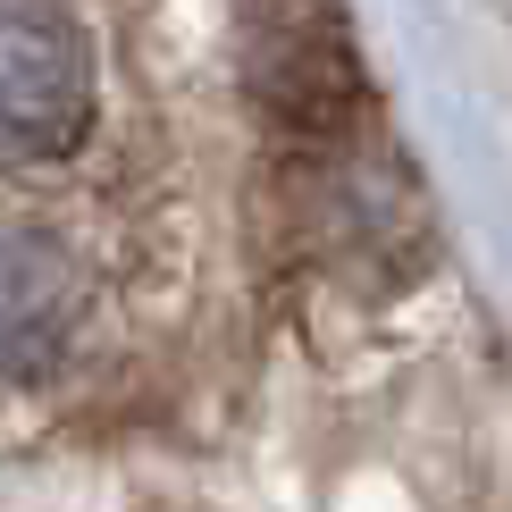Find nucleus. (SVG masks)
<instances>
[{"label": "nucleus", "mask_w": 512, "mask_h": 512, "mask_svg": "<svg viewBox=\"0 0 512 512\" xmlns=\"http://www.w3.org/2000/svg\"><path fill=\"white\" fill-rule=\"evenodd\" d=\"M244 84L286 135L336 143L361 110V59L336 0H244Z\"/></svg>", "instance_id": "f257e3e1"}, {"label": "nucleus", "mask_w": 512, "mask_h": 512, "mask_svg": "<svg viewBox=\"0 0 512 512\" xmlns=\"http://www.w3.org/2000/svg\"><path fill=\"white\" fill-rule=\"evenodd\" d=\"M93 118V51L59 0H0V168L68 152Z\"/></svg>", "instance_id": "f03ea898"}, {"label": "nucleus", "mask_w": 512, "mask_h": 512, "mask_svg": "<svg viewBox=\"0 0 512 512\" xmlns=\"http://www.w3.org/2000/svg\"><path fill=\"white\" fill-rule=\"evenodd\" d=\"M76 328V269L34 227H0V378H42Z\"/></svg>", "instance_id": "7ed1b4c3"}]
</instances>
